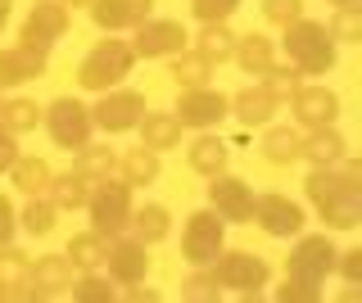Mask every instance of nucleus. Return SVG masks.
I'll return each mask as SVG.
<instances>
[{"mask_svg": "<svg viewBox=\"0 0 362 303\" xmlns=\"http://www.w3.org/2000/svg\"><path fill=\"white\" fill-rule=\"evenodd\" d=\"M45 131H50V141L59 145V150H82V145L95 136V118H90V105H82L77 95H59L50 100V109L41 114Z\"/></svg>", "mask_w": 362, "mask_h": 303, "instance_id": "423d86ee", "label": "nucleus"}, {"mask_svg": "<svg viewBox=\"0 0 362 303\" xmlns=\"http://www.w3.org/2000/svg\"><path fill=\"white\" fill-rule=\"evenodd\" d=\"M64 9H90V0H59Z\"/></svg>", "mask_w": 362, "mask_h": 303, "instance_id": "3c124183", "label": "nucleus"}, {"mask_svg": "<svg viewBox=\"0 0 362 303\" xmlns=\"http://www.w3.org/2000/svg\"><path fill=\"white\" fill-rule=\"evenodd\" d=\"M263 18L276 28L294 23V18H303V0H263Z\"/></svg>", "mask_w": 362, "mask_h": 303, "instance_id": "c03bdc74", "label": "nucleus"}, {"mask_svg": "<svg viewBox=\"0 0 362 303\" xmlns=\"http://www.w3.org/2000/svg\"><path fill=\"white\" fill-rule=\"evenodd\" d=\"M132 235H141L145 244H163L168 235H173V213L168 204H154V199H145V204L132 208Z\"/></svg>", "mask_w": 362, "mask_h": 303, "instance_id": "393cba45", "label": "nucleus"}, {"mask_svg": "<svg viewBox=\"0 0 362 303\" xmlns=\"http://www.w3.org/2000/svg\"><path fill=\"white\" fill-rule=\"evenodd\" d=\"M335 258H339V244L331 235H294V249L286 258V276H299V280H313L322 285L326 276H335Z\"/></svg>", "mask_w": 362, "mask_h": 303, "instance_id": "6e6552de", "label": "nucleus"}, {"mask_svg": "<svg viewBox=\"0 0 362 303\" xmlns=\"http://www.w3.org/2000/svg\"><path fill=\"white\" fill-rule=\"evenodd\" d=\"M303 195H308L313 208H326L335 199H362V163L358 159H339V163H326V167H313L303 177Z\"/></svg>", "mask_w": 362, "mask_h": 303, "instance_id": "20e7f679", "label": "nucleus"}, {"mask_svg": "<svg viewBox=\"0 0 362 303\" xmlns=\"http://www.w3.org/2000/svg\"><path fill=\"white\" fill-rule=\"evenodd\" d=\"M235 9H240V0H190L195 23H226Z\"/></svg>", "mask_w": 362, "mask_h": 303, "instance_id": "79ce46f5", "label": "nucleus"}, {"mask_svg": "<svg viewBox=\"0 0 362 303\" xmlns=\"http://www.w3.org/2000/svg\"><path fill=\"white\" fill-rule=\"evenodd\" d=\"M209 208L218 213L226 227H240V222H254V190H249L245 177H209Z\"/></svg>", "mask_w": 362, "mask_h": 303, "instance_id": "4468645a", "label": "nucleus"}, {"mask_svg": "<svg viewBox=\"0 0 362 303\" xmlns=\"http://www.w3.org/2000/svg\"><path fill=\"white\" fill-rule=\"evenodd\" d=\"M14 159H18V136L5 127V122H0V172H9Z\"/></svg>", "mask_w": 362, "mask_h": 303, "instance_id": "de8ad7c7", "label": "nucleus"}, {"mask_svg": "<svg viewBox=\"0 0 362 303\" xmlns=\"http://www.w3.org/2000/svg\"><path fill=\"white\" fill-rule=\"evenodd\" d=\"M226 249V222L213 208H199L181 227V258L190 267H213V258Z\"/></svg>", "mask_w": 362, "mask_h": 303, "instance_id": "0eeeda50", "label": "nucleus"}, {"mask_svg": "<svg viewBox=\"0 0 362 303\" xmlns=\"http://www.w3.org/2000/svg\"><path fill=\"white\" fill-rule=\"evenodd\" d=\"M0 122H5L14 136H23V131H37L41 105H37V100H28V95H9V100H0Z\"/></svg>", "mask_w": 362, "mask_h": 303, "instance_id": "e433bc0d", "label": "nucleus"}, {"mask_svg": "<svg viewBox=\"0 0 362 303\" xmlns=\"http://www.w3.org/2000/svg\"><path fill=\"white\" fill-rule=\"evenodd\" d=\"M105 249H109V240L100 231H77L73 240H68V263L77 267V272H95V267H105Z\"/></svg>", "mask_w": 362, "mask_h": 303, "instance_id": "473e14b6", "label": "nucleus"}, {"mask_svg": "<svg viewBox=\"0 0 362 303\" xmlns=\"http://www.w3.org/2000/svg\"><path fill=\"white\" fill-rule=\"evenodd\" d=\"M154 14V0H90V18L100 32H132Z\"/></svg>", "mask_w": 362, "mask_h": 303, "instance_id": "6ab92c4d", "label": "nucleus"}, {"mask_svg": "<svg viewBox=\"0 0 362 303\" xmlns=\"http://www.w3.org/2000/svg\"><path fill=\"white\" fill-rule=\"evenodd\" d=\"M105 267H109V276L118 280V285H136V280L150 276V244H145L141 235H132V231L113 235L109 249H105Z\"/></svg>", "mask_w": 362, "mask_h": 303, "instance_id": "2eb2a0df", "label": "nucleus"}, {"mask_svg": "<svg viewBox=\"0 0 362 303\" xmlns=\"http://www.w3.org/2000/svg\"><path fill=\"white\" fill-rule=\"evenodd\" d=\"M303 204L290 195H281V190H267V195H254V222L263 227L272 240H294V235L303 231Z\"/></svg>", "mask_w": 362, "mask_h": 303, "instance_id": "f8f14e48", "label": "nucleus"}, {"mask_svg": "<svg viewBox=\"0 0 362 303\" xmlns=\"http://www.w3.org/2000/svg\"><path fill=\"white\" fill-rule=\"evenodd\" d=\"M290 114H294V127L308 131V127H326V122H339V95L331 86H308L303 82L290 100Z\"/></svg>", "mask_w": 362, "mask_h": 303, "instance_id": "f3484780", "label": "nucleus"}, {"mask_svg": "<svg viewBox=\"0 0 362 303\" xmlns=\"http://www.w3.org/2000/svg\"><path fill=\"white\" fill-rule=\"evenodd\" d=\"M281 50H286V59L299 69L303 77H322L335 69V41L331 32H326V23H317V18H294V23L281 28Z\"/></svg>", "mask_w": 362, "mask_h": 303, "instance_id": "f257e3e1", "label": "nucleus"}, {"mask_svg": "<svg viewBox=\"0 0 362 303\" xmlns=\"http://www.w3.org/2000/svg\"><path fill=\"white\" fill-rule=\"evenodd\" d=\"M213 276L222 280V290H231V295H240V299H258L272 285L267 258L245 254V249H222L213 258Z\"/></svg>", "mask_w": 362, "mask_h": 303, "instance_id": "39448f33", "label": "nucleus"}, {"mask_svg": "<svg viewBox=\"0 0 362 303\" xmlns=\"http://www.w3.org/2000/svg\"><path fill=\"white\" fill-rule=\"evenodd\" d=\"M181 131H186V127L177 122V114H150V109H145V118L136 122V136H141V145H145V150H154V154L177 150Z\"/></svg>", "mask_w": 362, "mask_h": 303, "instance_id": "4be33fe9", "label": "nucleus"}, {"mask_svg": "<svg viewBox=\"0 0 362 303\" xmlns=\"http://www.w3.org/2000/svg\"><path fill=\"white\" fill-rule=\"evenodd\" d=\"M77 172H82L90 186L109 182V177H118V154H113V145H105V141H86L82 150H77Z\"/></svg>", "mask_w": 362, "mask_h": 303, "instance_id": "bb28decb", "label": "nucleus"}, {"mask_svg": "<svg viewBox=\"0 0 362 303\" xmlns=\"http://www.w3.org/2000/svg\"><path fill=\"white\" fill-rule=\"evenodd\" d=\"M136 190L122 182V177H109V182H100L95 190H90L86 199V218H90V231H100L105 240H113V235H122L132 227V208H136Z\"/></svg>", "mask_w": 362, "mask_h": 303, "instance_id": "7ed1b4c3", "label": "nucleus"}, {"mask_svg": "<svg viewBox=\"0 0 362 303\" xmlns=\"http://www.w3.org/2000/svg\"><path fill=\"white\" fill-rule=\"evenodd\" d=\"M299 141H303L299 127H272V122H267L258 150H263L267 163H281V167H286V163H299Z\"/></svg>", "mask_w": 362, "mask_h": 303, "instance_id": "2f4dec72", "label": "nucleus"}, {"mask_svg": "<svg viewBox=\"0 0 362 303\" xmlns=\"http://www.w3.org/2000/svg\"><path fill=\"white\" fill-rule=\"evenodd\" d=\"M331 5H362V0H331Z\"/></svg>", "mask_w": 362, "mask_h": 303, "instance_id": "603ef678", "label": "nucleus"}, {"mask_svg": "<svg viewBox=\"0 0 362 303\" xmlns=\"http://www.w3.org/2000/svg\"><path fill=\"white\" fill-rule=\"evenodd\" d=\"M0 100H5V91H0Z\"/></svg>", "mask_w": 362, "mask_h": 303, "instance_id": "5fc2aeb1", "label": "nucleus"}, {"mask_svg": "<svg viewBox=\"0 0 362 303\" xmlns=\"http://www.w3.org/2000/svg\"><path fill=\"white\" fill-rule=\"evenodd\" d=\"M118 177L127 182L132 190H145V186H154L158 177V154L154 150H145V145H136V150H127V154H118Z\"/></svg>", "mask_w": 362, "mask_h": 303, "instance_id": "cd10ccee", "label": "nucleus"}, {"mask_svg": "<svg viewBox=\"0 0 362 303\" xmlns=\"http://www.w3.org/2000/svg\"><path fill=\"white\" fill-rule=\"evenodd\" d=\"M9 14H14V0H0V32H5V23H9Z\"/></svg>", "mask_w": 362, "mask_h": 303, "instance_id": "8fccbe9b", "label": "nucleus"}, {"mask_svg": "<svg viewBox=\"0 0 362 303\" xmlns=\"http://www.w3.org/2000/svg\"><path fill=\"white\" fill-rule=\"evenodd\" d=\"M90 118H95V127L109 131V136L136 131V122L145 118V95H141V91H127V86L100 91V100L90 105Z\"/></svg>", "mask_w": 362, "mask_h": 303, "instance_id": "9b49d317", "label": "nucleus"}, {"mask_svg": "<svg viewBox=\"0 0 362 303\" xmlns=\"http://www.w3.org/2000/svg\"><path fill=\"white\" fill-rule=\"evenodd\" d=\"M222 295L226 290H222V280L213 276V267H195V272L181 280V299L186 303H218Z\"/></svg>", "mask_w": 362, "mask_h": 303, "instance_id": "4c0bfd02", "label": "nucleus"}, {"mask_svg": "<svg viewBox=\"0 0 362 303\" xmlns=\"http://www.w3.org/2000/svg\"><path fill=\"white\" fill-rule=\"evenodd\" d=\"M199 54V59H209L213 69L218 64H226L235 54V32L226 28V23H199V32H195V46H190Z\"/></svg>", "mask_w": 362, "mask_h": 303, "instance_id": "c85d7f7f", "label": "nucleus"}, {"mask_svg": "<svg viewBox=\"0 0 362 303\" xmlns=\"http://www.w3.org/2000/svg\"><path fill=\"white\" fill-rule=\"evenodd\" d=\"M349 154V141L344 131L335 127V122H326V127H308L299 141V159L313 163V167H326V163H339Z\"/></svg>", "mask_w": 362, "mask_h": 303, "instance_id": "aec40b11", "label": "nucleus"}, {"mask_svg": "<svg viewBox=\"0 0 362 303\" xmlns=\"http://www.w3.org/2000/svg\"><path fill=\"white\" fill-rule=\"evenodd\" d=\"M132 50L136 59H173L177 50H186V28L177 18H145L132 28Z\"/></svg>", "mask_w": 362, "mask_h": 303, "instance_id": "ddd939ff", "label": "nucleus"}, {"mask_svg": "<svg viewBox=\"0 0 362 303\" xmlns=\"http://www.w3.org/2000/svg\"><path fill=\"white\" fill-rule=\"evenodd\" d=\"M335 272L349 280V285H358L362 280V249H339V258H335Z\"/></svg>", "mask_w": 362, "mask_h": 303, "instance_id": "49530a36", "label": "nucleus"}, {"mask_svg": "<svg viewBox=\"0 0 362 303\" xmlns=\"http://www.w3.org/2000/svg\"><path fill=\"white\" fill-rule=\"evenodd\" d=\"M73 272L77 267L68 263L64 254H45L32 263V280H28V290L18 295V303H45V299H59L68 295V285H73Z\"/></svg>", "mask_w": 362, "mask_h": 303, "instance_id": "dca6fc26", "label": "nucleus"}, {"mask_svg": "<svg viewBox=\"0 0 362 303\" xmlns=\"http://www.w3.org/2000/svg\"><path fill=\"white\" fill-rule=\"evenodd\" d=\"M335 46H358L362 41V5H335V18L326 23Z\"/></svg>", "mask_w": 362, "mask_h": 303, "instance_id": "58836bf2", "label": "nucleus"}, {"mask_svg": "<svg viewBox=\"0 0 362 303\" xmlns=\"http://www.w3.org/2000/svg\"><path fill=\"white\" fill-rule=\"evenodd\" d=\"M226 159H231V150H226V141L218 136V131H199V136L190 141V150H186V163L195 167L199 177L226 172Z\"/></svg>", "mask_w": 362, "mask_h": 303, "instance_id": "b1692460", "label": "nucleus"}, {"mask_svg": "<svg viewBox=\"0 0 362 303\" xmlns=\"http://www.w3.org/2000/svg\"><path fill=\"white\" fill-rule=\"evenodd\" d=\"M28 280H32V263L14 249V244H5V249H0V295L18 299L23 290H28Z\"/></svg>", "mask_w": 362, "mask_h": 303, "instance_id": "72a5a7b5", "label": "nucleus"}, {"mask_svg": "<svg viewBox=\"0 0 362 303\" xmlns=\"http://www.w3.org/2000/svg\"><path fill=\"white\" fill-rule=\"evenodd\" d=\"M68 295H73V303H113V299H118V280H113V276H105V272L95 267V272H82V276H73Z\"/></svg>", "mask_w": 362, "mask_h": 303, "instance_id": "f704fd0d", "label": "nucleus"}, {"mask_svg": "<svg viewBox=\"0 0 362 303\" xmlns=\"http://www.w3.org/2000/svg\"><path fill=\"white\" fill-rule=\"evenodd\" d=\"M9 182L18 186V195H50L54 167L41 159V154H18L14 167H9Z\"/></svg>", "mask_w": 362, "mask_h": 303, "instance_id": "a878e982", "label": "nucleus"}, {"mask_svg": "<svg viewBox=\"0 0 362 303\" xmlns=\"http://www.w3.org/2000/svg\"><path fill=\"white\" fill-rule=\"evenodd\" d=\"M118 299H127V303H158V290H150V285H141V280H136V285H127Z\"/></svg>", "mask_w": 362, "mask_h": 303, "instance_id": "09e8293b", "label": "nucleus"}, {"mask_svg": "<svg viewBox=\"0 0 362 303\" xmlns=\"http://www.w3.org/2000/svg\"><path fill=\"white\" fill-rule=\"evenodd\" d=\"M14 235H18V208L9 204V195H0V249L14 244Z\"/></svg>", "mask_w": 362, "mask_h": 303, "instance_id": "a18cd8bd", "label": "nucleus"}, {"mask_svg": "<svg viewBox=\"0 0 362 303\" xmlns=\"http://www.w3.org/2000/svg\"><path fill=\"white\" fill-rule=\"evenodd\" d=\"M68 23H73V18H68V9L59 0H32L28 18H23V28H18V46H32V50L50 54L68 37Z\"/></svg>", "mask_w": 362, "mask_h": 303, "instance_id": "1a4fd4ad", "label": "nucleus"}, {"mask_svg": "<svg viewBox=\"0 0 362 303\" xmlns=\"http://www.w3.org/2000/svg\"><path fill=\"white\" fill-rule=\"evenodd\" d=\"M0 303H5V295H0Z\"/></svg>", "mask_w": 362, "mask_h": 303, "instance_id": "864d4df0", "label": "nucleus"}, {"mask_svg": "<svg viewBox=\"0 0 362 303\" xmlns=\"http://www.w3.org/2000/svg\"><path fill=\"white\" fill-rule=\"evenodd\" d=\"M317 218L326 222V231H354L362 222V199H335V204L317 208Z\"/></svg>", "mask_w": 362, "mask_h": 303, "instance_id": "a19ab883", "label": "nucleus"}, {"mask_svg": "<svg viewBox=\"0 0 362 303\" xmlns=\"http://www.w3.org/2000/svg\"><path fill=\"white\" fill-rule=\"evenodd\" d=\"M317 299H322V285H313V280L286 276V285H276V303H317Z\"/></svg>", "mask_w": 362, "mask_h": 303, "instance_id": "37998d69", "label": "nucleus"}, {"mask_svg": "<svg viewBox=\"0 0 362 303\" xmlns=\"http://www.w3.org/2000/svg\"><path fill=\"white\" fill-rule=\"evenodd\" d=\"M226 114H231V95L213 91V82L190 86V91H181V100H177V122L186 131H218Z\"/></svg>", "mask_w": 362, "mask_h": 303, "instance_id": "9d476101", "label": "nucleus"}, {"mask_svg": "<svg viewBox=\"0 0 362 303\" xmlns=\"http://www.w3.org/2000/svg\"><path fill=\"white\" fill-rule=\"evenodd\" d=\"M168 77L177 82V91H190V86H209L213 82V64L199 59L195 50H177L168 59Z\"/></svg>", "mask_w": 362, "mask_h": 303, "instance_id": "7c9ffc66", "label": "nucleus"}, {"mask_svg": "<svg viewBox=\"0 0 362 303\" xmlns=\"http://www.w3.org/2000/svg\"><path fill=\"white\" fill-rule=\"evenodd\" d=\"M54 222H59V208H54L50 195H28V204L18 208V227L28 235H50Z\"/></svg>", "mask_w": 362, "mask_h": 303, "instance_id": "c9c22d12", "label": "nucleus"}, {"mask_svg": "<svg viewBox=\"0 0 362 303\" xmlns=\"http://www.w3.org/2000/svg\"><path fill=\"white\" fill-rule=\"evenodd\" d=\"M136 69V50H132V41H122V37H109L105 41H95V46L86 50V59L77 64V86L90 95H100V91H113V86H122L132 77Z\"/></svg>", "mask_w": 362, "mask_h": 303, "instance_id": "f03ea898", "label": "nucleus"}, {"mask_svg": "<svg viewBox=\"0 0 362 303\" xmlns=\"http://www.w3.org/2000/svg\"><path fill=\"white\" fill-rule=\"evenodd\" d=\"M235 69H245L249 77H263L272 64H276V41L263 37V32H245V37H235Z\"/></svg>", "mask_w": 362, "mask_h": 303, "instance_id": "5701e85b", "label": "nucleus"}, {"mask_svg": "<svg viewBox=\"0 0 362 303\" xmlns=\"http://www.w3.org/2000/svg\"><path fill=\"white\" fill-rule=\"evenodd\" d=\"M90 186L77 167H68V172H54V182H50V199H54V208L59 213H77V208H86V199H90Z\"/></svg>", "mask_w": 362, "mask_h": 303, "instance_id": "c756f323", "label": "nucleus"}, {"mask_svg": "<svg viewBox=\"0 0 362 303\" xmlns=\"http://www.w3.org/2000/svg\"><path fill=\"white\" fill-rule=\"evenodd\" d=\"M276 109H281V100L272 95L263 82H254V86H245V91L231 95V114L240 118L245 127H267V122L276 118Z\"/></svg>", "mask_w": 362, "mask_h": 303, "instance_id": "412c9836", "label": "nucleus"}, {"mask_svg": "<svg viewBox=\"0 0 362 303\" xmlns=\"http://www.w3.org/2000/svg\"><path fill=\"white\" fill-rule=\"evenodd\" d=\"M258 82H263V86H267V91H272V95H276V100H281V105H286V100H290L294 91H299V86H303V82H308V77H303V73H299V69H294V64L286 59V64H272V69H267L263 77H258Z\"/></svg>", "mask_w": 362, "mask_h": 303, "instance_id": "ea45409f", "label": "nucleus"}, {"mask_svg": "<svg viewBox=\"0 0 362 303\" xmlns=\"http://www.w3.org/2000/svg\"><path fill=\"white\" fill-rule=\"evenodd\" d=\"M50 69V54L32 50V46H9L0 50V91H14V86H28Z\"/></svg>", "mask_w": 362, "mask_h": 303, "instance_id": "a211bd4d", "label": "nucleus"}]
</instances>
